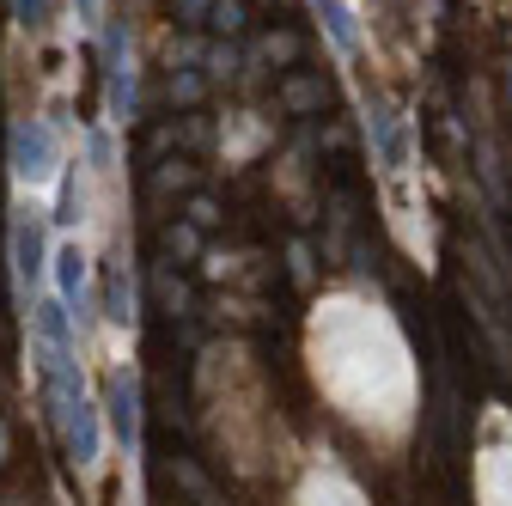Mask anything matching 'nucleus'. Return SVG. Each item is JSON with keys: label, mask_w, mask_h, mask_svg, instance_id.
<instances>
[{"label": "nucleus", "mask_w": 512, "mask_h": 506, "mask_svg": "<svg viewBox=\"0 0 512 506\" xmlns=\"http://www.w3.org/2000/svg\"><path fill=\"white\" fill-rule=\"evenodd\" d=\"M13 171H19L25 183H37V177L55 171V135L43 129L37 116H25L19 129H13Z\"/></svg>", "instance_id": "f257e3e1"}, {"label": "nucleus", "mask_w": 512, "mask_h": 506, "mask_svg": "<svg viewBox=\"0 0 512 506\" xmlns=\"http://www.w3.org/2000/svg\"><path fill=\"white\" fill-rule=\"evenodd\" d=\"M110 427H116L122 446L141 439V385H135V372H110Z\"/></svg>", "instance_id": "f03ea898"}, {"label": "nucleus", "mask_w": 512, "mask_h": 506, "mask_svg": "<svg viewBox=\"0 0 512 506\" xmlns=\"http://www.w3.org/2000/svg\"><path fill=\"white\" fill-rule=\"evenodd\" d=\"M13 263H19V281L31 287V281H43V214L37 208H25L19 220H13Z\"/></svg>", "instance_id": "7ed1b4c3"}, {"label": "nucleus", "mask_w": 512, "mask_h": 506, "mask_svg": "<svg viewBox=\"0 0 512 506\" xmlns=\"http://www.w3.org/2000/svg\"><path fill=\"white\" fill-rule=\"evenodd\" d=\"M104 61H110V116L128 122L135 116V74H128V55H122V31L104 37Z\"/></svg>", "instance_id": "20e7f679"}, {"label": "nucleus", "mask_w": 512, "mask_h": 506, "mask_svg": "<svg viewBox=\"0 0 512 506\" xmlns=\"http://www.w3.org/2000/svg\"><path fill=\"white\" fill-rule=\"evenodd\" d=\"M55 287H61L55 299L68 305V318L86 324V257H80V244H68V250L55 257Z\"/></svg>", "instance_id": "39448f33"}, {"label": "nucleus", "mask_w": 512, "mask_h": 506, "mask_svg": "<svg viewBox=\"0 0 512 506\" xmlns=\"http://www.w3.org/2000/svg\"><path fill=\"white\" fill-rule=\"evenodd\" d=\"M104 318L110 324H135V281H128V263L104 269Z\"/></svg>", "instance_id": "423d86ee"}, {"label": "nucleus", "mask_w": 512, "mask_h": 506, "mask_svg": "<svg viewBox=\"0 0 512 506\" xmlns=\"http://www.w3.org/2000/svg\"><path fill=\"white\" fill-rule=\"evenodd\" d=\"M37 342H43V348H74L68 305H61V299H43V305H37Z\"/></svg>", "instance_id": "0eeeda50"}, {"label": "nucleus", "mask_w": 512, "mask_h": 506, "mask_svg": "<svg viewBox=\"0 0 512 506\" xmlns=\"http://www.w3.org/2000/svg\"><path fill=\"white\" fill-rule=\"evenodd\" d=\"M317 13H324L330 37H336L342 49H354V19H348V7H342V0H317Z\"/></svg>", "instance_id": "6e6552de"}, {"label": "nucleus", "mask_w": 512, "mask_h": 506, "mask_svg": "<svg viewBox=\"0 0 512 506\" xmlns=\"http://www.w3.org/2000/svg\"><path fill=\"white\" fill-rule=\"evenodd\" d=\"M49 220H61V226H74V220H80V171L61 177V196H55V214H49Z\"/></svg>", "instance_id": "1a4fd4ad"}, {"label": "nucleus", "mask_w": 512, "mask_h": 506, "mask_svg": "<svg viewBox=\"0 0 512 506\" xmlns=\"http://www.w3.org/2000/svg\"><path fill=\"white\" fill-rule=\"evenodd\" d=\"M43 13H49V0H13V19H19L25 31H37V25H43Z\"/></svg>", "instance_id": "9d476101"}, {"label": "nucleus", "mask_w": 512, "mask_h": 506, "mask_svg": "<svg viewBox=\"0 0 512 506\" xmlns=\"http://www.w3.org/2000/svg\"><path fill=\"white\" fill-rule=\"evenodd\" d=\"M98 13V0H80V19H92Z\"/></svg>", "instance_id": "9b49d317"}]
</instances>
